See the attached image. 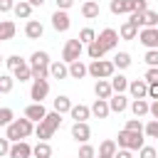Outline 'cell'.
<instances>
[{
    "instance_id": "obj_1",
    "label": "cell",
    "mask_w": 158,
    "mask_h": 158,
    "mask_svg": "<svg viewBox=\"0 0 158 158\" xmlns=\"http://www.w3.org/2000/svg\"><path fill=\"white\" fill-rule=\"evenodd\" d=\"M62 126V114L59 111H47V116L35 126V136L40 138V141H47V138H52L54 136V131Z\"/></svg>"
},
{
    "instance_id": "obj_2",
    "label": "cell",
    "mask_w": 158,
    "mask_h": 158,
    "mask_svg": "<svg viewBox=\"0 0 158 158\" xmlns=\"http://www.w3.org/2000/svg\"><path fill=\"white\" fill-rule=\"evenodd\" d=\"M32 123H35V121H30L27 116H25V118H15L10 126H5V128H7L5 136H7L12 143H15V141H25L27 136L35 133V126H32Z\"/></svg>"
},
{
    "instance_id": "obj_3",
    "label": "cell",
    "mask_w": 158,
    "mask_h": 158,
    "mask_svg": "<svg viewBox=\"0 0 158 158\" xmlns=\"http://www.w3.org/2000/svg\"><path fill=\"white\" fill-rule=\"evenodd\" d=\"M109 10L114 15H131V12L148 10V0H111Z\"/></svg>"
},
{
    "instance_id": "obj_4",
    "label": "cell",
    "mask_w": 158,
    "mask_h": 158,
    "mask_svg": "<svg viewBox=\"0 0 158 158\" xmlns=\"http://www.w3.org/2000/svg\"><path fill=\"white\" fill-rule=\"evenodd\" d=\"M118 141V148H128V151H141L146 143H143V133L141 131H128V128H123V131H118V136H116Z\"/></svg>"
},
{
    "instance_id": "obj_5",
    "label": "cell",
    "mask_w": 158,
    "mask_h": 158,
    "mask_svg": "<svg viewBox=\"0 0 158 158\" xmlns=\"http://www.w3.org/2000/svg\"><path fill=\"white\" fill-rule=\"evenodd\" d=\"M86 67L94 79H111L116 74V67L111 59H91V64H86Z\"/></svg>"
},
{
    "instance_id": "obj_6",
    "label": "cell",
    "mask_w": 158,
    "mask_h": 158,
    "mask_svg": "<svg viewBox=\"0 0 158 158\" xmlns=\"http://www.w3.org/2000/svg\"><path fill=\"white\" fill-rule=\"evenodd\" d=\"M81 52H84V42H81L79 37L67 40V44H64V49H62V59H64L67 64H72V62H77V59L81 57Z\"/></svg>"
},
{
    "instance_id": "obj_7",
    "label": "cell",
    "mask_w": 158,
    "mask_h": 158,
    "mask_svg": "<svg viewBox=\"0 0 158 158\" xmlns=\"http://www.w3.org/2000/svg\"><path fill=\"white\" fill-rule=\"evenodd\" d=\"M128 20L138 27H158V12L156 10H141V12H131Z\"/></svg>"
},
{
    "instance_id": "obj_8",
    "label": "cell",
    "mask_w": 158,
    "mask_h": 158,
    "mask_svg": "<svg viewBox=\"0 0 158 158\" xmlns=\"http://www.w3.org/2000/svg\"><path fill=\"white\" fill-rule=\"evenodd\" d=\"M96 42L101 44L104 52H111V49H116V44H118V32H116L114 27H106V30H101V32L96 35Z\"/></svg>"
},
{
    "instance_id": "obj_9",
    "label": "cell",
    "mask_w": 158,
    "mask_h": 158,
    "mask_svg": "<svg viewBox=\"0 0 158 158\" xmlns=\"http://www.w3.org/2000/svg\"><path fill=\"white\" fill-rule=\"evenodd\" d=\"M138 42L146 49H158V27H143L138 32Z\"/></svg>"
},
{
    "instance_id": "obj_10",
    "label": "cell",
    "mask_w": 158,
    "mask_h": 158,
    "mask_svg": "<svg viewBox=\"0 0 158 158\" xmlns=\"http://www.w3.org/2000/svg\"><path fill=\"white\" fill-rule=\"evenodd\" d=\"M47 94H49V81L47 79H32L30 99L32 101H42V99H47Z\"/></svg>"
},
{
    "instance_id": "obj_11",
    "label": "cell",
    "mask_w": 158,
    "mask_h": 158,
    "mask_svg": "<svg viewBox=\"0 0 158 158\" xmlns=\"http://www.w3.org/2000/svg\"><path fill=\"white\" fill-rule=\"evenodd\" d=\"M72 138H74L77 143H86V141L91 138L89 123H86V121H74V123H72Z\"/></svg>"
},
{
    "instance_id": "obj_12",
    "label": "cell",
    "mask_w": 158,
    "mask_h": 158,
    "mask_svg": "<svg viewBox=\"0 0 158 158\" xmlns=\"http://www.w3.org/2000/svg\"><path fill=\"white\" fill-rule=\"evenodd\" d=\"M52 27H54L57 32H67V30L72 27V17L67 15V10H54V15H52Z\"/></svg>"
},
{
    "instance_id": "obj_13",
    "label": "cell",
    "mask_w": 158,
    "mask_h": 158,
    "mask_svg": "<svg viewBox=\"0 0 158 158\" xmlns=\"http://www.w3.org/2000/svg\"><path fill=\"white\" fill-rule=\"evenodd\" d=\"M128 94H131V99H148V81L146 79L128 81Z\"/></svg>"
},
{
    "instance_id": "obj_14",
    "label": "cell",
    "mask_w": 158,
    "mask_h": 158,
    "mask_svg": "<svg viewBox=\"0 0 158 158\" xmlns=\"http://www.w3.org/2000/svg\"><path fill=\"white\" fill-rule=\"evenodd\" d=\"M25 116L30 118V121H35V123H40L44 116H47V109H44V104L42 101H32L27 109H25Z\"/></svg>"
},
{
    "instance_id": "obj_15",
    "label": "cell",
    "mask_w": 158,
    "mask_h": 158,
    "mask_svg": "<svg viewBox=\"0 0 158 158\" xmlns=\"http://www.w3.org/2000/svg\"><path fill=\"white\" fill-rule=\"evenodd\" d=\"M10 158H32V146L27 141H15L10 146Z\"/></svg>"
},
{
    "instance_id": "obj_16",
    "label": "cell",
    "mask_w": 158,
    "mask_h": 158,
    "mask_svg": "<svg viewBox=\"0 0 158 158\" xmlns=\"http://www.w3.org/2000/svg\"><path fill=\"white\" fill-rule=\"evenodd\" d=\"M109 109L114 111V114H123L126 109H128V96L126 94H111V99H109Z\"/></svg>"
},
{
    "instance_id": "obj_17",
    "label": "cell",
    "mask_w": 158,
    "mask_h": 158,
    "mask_svg": "<svg viewBox=\"0 0 158 158\" xmlns=\"http://www.w3.org/2000/svg\"><path fill=\"white\" fill-rule=\"evenodd\" d=\"M44 35V25L40 22V20H27V25H25V37L27 40H40Z\"/></svg>"
},
{
    "instance_id": "obj_18",
    "label": "cell",
    "mask_w": 158,
    "mask_h": 158,
    "mask_svg": "<svg viewBox=\"0 0 158 158\" xmlns=\"http://www.w3.org/2000/svg\"><path fill=\"white\" fill-rule=\"evenodd\" d=\"M49 77L52 79H67L69 77V64L62 59V62H52L49 64Z\"/></svg>"
},
{
    "instance_id": "obj_19",
    "label": "cell",
    "mask_w": 158,
    "mask_h": 158,
    "mask_svg": "<svg viewBox=\"0 0 158 158\" xmlns=\"http://www.w3.org/2000/svg\"><path fill=\"white\" fill-rule=\"evenodd\" d=\"M94 94H96V99H111V94H114L111 81H109V79H96V84H94Z\"/></svg>"
},
{
    "instance_id": "obj_20",
    "label": "cell",
    "mask_w": 158,
    "mask_h": 158,
    "mask_svg": "<svg viewBox=\"0 0 158 158\" xmlns=\"http://www.w3.org/2000/svg\"><path fill=\"white\" fill-rule=\"evenodd\" d=\"M81 15H84L86 20H96V17L101 15L99 2H96V0H86V2H81Z\"/></svg>"
},
{
    "instance_id": "obj_21",
    "label": "cell",
    "mask_w": 158,
    "mask_h": 158,
    "mask_svg": "<svg viewBox=\"0 0 158 158\" xmlns=\"http://www.w3.org/2000/svg\"><path fill=\"white\" fill-rule=\"evenodd\" d=\"M118 37H121V40H136V37H138V25H133L131 20H126V22L118 27Z\"/></svg>"
},
{
    "instance_id": "obj_22",
    "label": "cell",
    "mask_w": 158,
    "mask_h": 158,
    "mask_svg": "<svg viewBox=\"0 0 158 158\" xmlns=\"http://www.w3.org/2000/svg\"><path fill=\"white\" fill-rule=\"evenodd\" d=\"M86 74H89V67L81 59H77V62L69 64V79H84Z\"/></svg>"
},
{
    "instance_id": "obj_23",
    "label": "cell",
    "mask_w": 158,
    "mask_h": 158,
    "mask_svg": "<svg viewBox=\"0 0 158 158\" xmlns=\"http://www.w3.org/2000/svg\"><path fill=\"white\" fill-rule=\"evenodd\" d=\"M91 114H94L96 118H106V116L111 114V109H109V99H96V101L91 104Z\"/></svg>"
},
{
    "instance_id": "obj_24",
    "label": "cell",
    "mask_w": 158,
    "mask_h": 158,
    "mask_svg": "<svg viewBox=\"0 0 158 158\" xmlns=\"http://www.w3.org/2000/svg\"><path fill=\"white\" fill-rule=\"evenodd\" d=\"M131 111H133L136 118L151 114V104H148V99H133V101H131Z\"/></svg>"
},
{
    "instance_id": "obj_25",
    "label": "cell",
    "mask_w": 158,
    "mask_h": 158,
    "mask_svg": "<svg viewBox=\"0 0 158 158\" xmlns=\"http://www.w3.org/2000/svg\"><path fill=\"white\" fill-rule=\"evenodd\" d=\"M15 32H17V27H15V22H12V20H0V42L12 40V37H15Z\"/></svg>"
},
{
    "instance_id": "obj_26",
    "label": "cell",
    "mask_w": 158,
    "mask_h": 158,
    "mask_svg": "<svg viewBox=\"0 0 158 158\" xmlns=\"http://www.w3.org/2000/svg\"><path fill=\"white\" fill-rule=\"evenodd\" d=\"M12 12H15L17 20H30V15H32V5H30L27 0H20V2H15Z\"/></svg>"
},
{
    "instance_id": "obj_27",
    "label": "cell",
    "mask_w": 158,
    "mask_h": 158,
    "mask_svg": "<svg viewBox=\"0 0 158 158\" xmlns=\"http://www.w3.org/2000/svg\"><path fill=\"white\" fill-rule=\"evenodd\" d=\"M69 116H72L74 121H86V118L91 116V106H84V104H74V106H72V111H69Z\"/></svg>"
},
{
    "instance_id": "obj_28",
    "label": "cell",
    "mask_w": 158,
    "mask_h": 158,
    "mask_svg": "<svg viewBox=\"0 0 158 158\" xmlns=\"http://www.w3.org/2000/svg\"><path fill=\"white\" fill-rule=\"evenodd\" d=\"M52 106H54V111H59V114H69L74 104H72V99H69V96L59 94V96H57V99L52 101Z\"/></svg>"
},
{
    "instance_id": "obj_29",
    "label": "cell",
    "mask_w": 158,
    "mask_h": 158,
    "mask_svg": "<svg viewBox=\"0 0 158 158\" xmlns=\"http://www.w3.org/2000/svg\"><path fill=\"white\" fill-rule=\"evenodd\" d=\"M116 151H118V143H116V141H111V138H106V141H101V143H99V156L114 158V156H116Z\"/></svg>"
},
{
    "instance_id": "obj_30",
    "label": "cell",
    "mask_w": 158,
    "mask_h": 158,
    "mask_svg": "<svg viewBox=\"0 0 158 158\" xmlns=\"http://www.w3.org/2000/svg\"><path fill=\"white\" fill-rule=\"evenodd\" d=\"M52 62H49V54L47 52H42V49H37V52H32V57H30V67H49Z\"/></svg>"
},
{
    "instance_id": "obj_31",
    "label": "cell",
    "mask_w": 158,
    "mask_h": 158,
    "mask_svg": "<svg viewBox=\"0 0 158 158\" xmlns=\"http://www.w3.org/2000/svg\"><path fill=\"white\" fill-rule=\"evenodd\" d=\"M109 81H111V89H114L116 94H123V91H128V79H126L123 74H114Z\"/></svg>"
},
{
    "instance_id": "obj_32",
    "label": "cell",
    "mask_w": 158,
    "mask_h": 158,
    "mask_svg": "<svg viewBox=\"0 0 158 158\" xmlns=\"http://www.w3.org/2000/svg\"><path fill=\"white\" fill-rule=\"evenodd\" d=\"M32 156L35 158H52V146L47 141H37V146H32Z\"/></svg>"
},
{
    "instance_id": "obj_33",
    "label": "cell",
    "mask_w": 158,
    "mask_h": 158,
    "mask_svg": "<svg viewBox=\"0 0 158 158\" xmlns=\"http://www.w3.org/2000/svg\"><path fill=\"white\" fill-rule=\"evenodd\" d=\"M111 62H114L116 69H128V67H131V54H128V52H116Z\"/></svg>"
},
{
    "instance_id": "obj_34",
    "label": "cell",
    "mask_w": 158,
    "mask_h": 158,
    "mask_svg": "<svg viewBox=\"0 0 158 158\" xmlns=\"http://www.w3.org/2000/svg\"><path fill=\"white\" fill-rule=\"evenodd\" d=\"M12 77H15V79H20V81H30V79H32V67H30V62L20 64V67L12 72Z\"/></svg>"
},
{
    "instance_id": "obj_35",
    "label": "cell",
    "mask_w": 158,
    "mask_h": 158,
    "mask_svg": "<svg viewBox=\"0 0 158 158\" xmlns=\"http://www.w3.org/2000/svg\"><path fill=\"white\" fill-rule=\"evenodd\" d=\"M86 54H89L91 59H104V54H106V52H104V49H101V44L94 40L91 44H86Z\"/></svg>"
},
{
    "instance_id": "obj_36",
    "label": "cell",
    "mask_w": 158,
    "mask_h": 158,
    "mask_svg": "<svg viewBox=\"0 0 158 158\" xmlns=\"http://www.w3.org/2000/svg\"><path fill=\"white\" fill-rule=\"evenodd\" d=\"M15 86V77L10 74H0V94H10Z\"/></svg>"
},
{
    "instance_id": "obj_37",
    "label": "cell",
    "mask_w": 158,
    "mask_h": 158,
    "mask_svg": "<svg viewBox=\"0 0 158 158\" xmlns=\"http://www.w3.org/2000/svg\"><path fill=\"white\" fill-rule=\"evenodd\" d=\"M12 121H15L12 109H10V106H2V109H0V126H10Z\"/></svg>"
},
{
    "instance_id": "obj_38",
    "label": "cell",
    "mask_w": 158,
    "mask_h": 158,
    "mask_svg": "<svg viewBox=\"0 0 158 158\" xmlns=\"http://www.w3.org/2000/svg\"><path fill=\"white\" fill-rule=\"evenodd\" d=\"M143 133L148 138H158V118H151L146 126H143Z\"/></svg>"
},
{
    "instance_id": "obj_39",
    "label": "cell",
    "mask_w": 158,
    "mask_h": 158,
    "mask_svg": "<svg viewBox=\"0 0 158 158\" xmlns=\"http://www.w3.org/2000/svg\"><path fill=\"white\" fill-rule=\"evenodd\" d=\"M77 158H96V148L89 146V143H81L79 146V156Z\"/></svg>"
},
{
    "instance_id": "obj_40",
    "label": "cell",
    "mask_w": 158,
    "mask_h": 158,
    "mask_svg": "<svg viewBox=\"0 0 158 158\" xmlns=\"http://www.w3.org/2000/svg\"><path fill=\"white\" fill-rule=\"evenodd\" d=\"M79 40H81V42H84V44H91V42H94V40H96V32H94V30H91V27H84V30H81V32H79Z\"/></svg>"
},
{
    "instance_id": "obj_41",
    "label": "cell",
    "mask_w": 158,
    "mask_h": 158,
    "mask_svg": "<svg viewBox=\"0 0 158 158\" xmlns=\"http://www.w3.org/2000/svg\"><path fill=\"white\" fill-rule=\"evenodd\" d=\"M5 64H7V67H10V72H15V69H17V67H20V64H25V59H22V57H20V54H10V57H7V59H5Z\"/></svg>"
},
{
    "instance_id": "obj_42",
    "label": "cell",
    "mask_w": 158,
    "mask_h": 158,
    "mask_svg": "<svg viewBox=\"0 0 158 158\" xmlns=\"http://www.w3.org/2000/svg\"><path fill=\"white\" fill-rule=\"evenodd\" d=\"M143 59H146L148 67H158V49H146Z\"/></svg>"
},
{
    "instance_id": "obj_43",
    "label": "cell",
    "mask_w": 158,
    "mask_h": 158,
    "mask_svg": "<svg viewBox=\"0 0 158 158\" xmlns=\"http://www.w3.org/2000/svg\"><path fill=\"white\" fill-rule=\"evenodd\" d=\"M49 77V67H32V79H47Z\"/></svg>"
},
{
    "instance_id": "obj_44",
    "label": "cell",
    "mask_w": 158,
    "mask_h": 158,
    "mask_svg": "<svg viewBox=\"0 0 158 158\" xmlns=\"http://www.w3.org/2000/svg\"><path fill=\"white\" fill-rule=\"evenodd\" d=\"M138 158H158V151H156L153 146H143V148L138 151Z\"/></svg>"
},
{
    "instance_id": "obj_45",
    "label": "cell",
    "mask_w": 158,
    "mask_h": 158,
    "mask_svg": "<svg viewBox=\"0 0 158 158\" xmlns=\"http://www.w3.org/2000/svg\"><path fill=\"white\" fill-rule=\"evenodd\" d=\"M123 128H128V131H141V133H143V123H141L138 118H128Z\"/></svg>"
},
{
    "instance_id": "obj_46",
    "label": "cell",
    "mask_w": 158,
    "mask_h": 158,
    "mask_svg": "<svg viewBox=\"0 0 158 158\" xmlns=\"http://www.w3.org/2000/svg\"><path fill=\"white\" fill-rule=\"evenodd\" d=\"M148 84H153V81H158V67H148V72H146V77H143Z\"/></svg>"
},
{
    "instance_id": "obj_47",
    "label": "cell",
    "mask_w": 158,
    "mask_h": 158,
    "mask_svg": "<svg viewBox=\"0 0 158 158\" xmlns=\"http://www.w3.org/2000/svg\"><path fill=\"white\" fill-rule=\"evenodd\" d=\"M10 146H12V141L5 136V138H0V156H10Z\"/></svg>"
},
{
    "instance_id": "obj_48",
    "label": "cell",
    "mask_w": 158,
    "mask_h": 158,
    "mask_svg": "<svg viewBox=\"0 0 158 158\" xmlns=\"http://www.w3.org/2000/svg\"><path fill=\"white\" fill-rule=\"evenodd\" d=\"M15 7V0H0V12H10Z\"/></svg>"
},
{
    "instance_id": "obj_49",
    "label": "cell",
    "mask_w": 158,
    "mask_h": 158,
    "mask_svg": "<svg viewBox=\"0 0 158 158\" xmlns=\"http://www.w3.org/2000/svg\"><path fill=\"white\" fill-rule=\"evenodd\" d=\"M148 99H158V81L148 84Z\"/></svg>"
},
{
    "instance_id": "obj_50",
    "label": "cell",
    "mask_w": 158,
    "mask_h": 158,
    "mask_svg": "<svg viewBox=\"0 0 158 158\" xmlns=\"http://www.w3.org/2000/svg\"><path fill=\"white\" fill-rule=\"evenodd\" d=\"M114 158H133V151H128V148H118Z\"/></svg>"
},
{
    "instance_id": "obj_51",
    "label": "cell",
    "mask_w": 158,
    "mask_h": 158,
    "mask_svg": "<svg viewBox=\"0 0 158 158\" xmlns=\"http://www.w3.org/2000/svg\"><path fill=\"white\" fill-rule=\"evenodd\" d=\"M57 2V10H69L74 5V0H54Z\"/></svg>"
},
{
    "instance_id": "obj_52",
    "label": "cell",
    "mask_w": 158,
    "mask_h": 158,
    "mask_svg": "<svg viewBox=\"0 0 158 158\" xmlns=\"http://www.w3.org/2000/svg\"><path fill=\"white\" fill-rule=\"evenodd\" d=\"M151 116L158 118V99H153V104H151Z\"/></svg>"
},
{
    "instance_id": "obj_53",
    "label": "cell",
    "mask_w": 158,
    "mask_h": 158,
    "mask_svg": "<svg viewBox=\"0 0 158 158\" xmlns=\"http://www.w3.org/2000/svg\"><path fill=\"white\" fill-rule=\"evenodd\" d=\"M27 2H30V5H32V7H42V5H44V2H47V0H27Z\"/></svg>"
},
{
    "instance_id": "obj_54",
    "label": "cell",
    "mask_w": 158,
    "mask_h": 158,
    "mask_svg": "<svg viewBox=\"0 0 158 158\" xmlns=\"http://www.w3.org/2000/svg\"><path fill=\"white\" fill-rule=\"evenodd\" d=\"M99 158H106V156H99Z\"/></svg>"
},
{
    "instance_id": "obj_55",
    "label": "cell",
    "mask_w": 158,
    "mask_h": 158,
    "mask_svg": "<svg viewBox=\"0 0 158 158\" xmlns=\"http://www.w3.org/2000/svg\"><path fill=\"white\" fill-rule=\"evenodd\" d=\"M0 62H2V57H0Z\"/></svg>"
},
{
    "instance_id": "obj_56",
    "label": "cell",
    "mask_w": 158,
    "mask_h": 158,
    "mask_svg": "<svg viewBox=\"0 0 158 158\" xmlns=\"http://www.w3.org/2000/svg\"><path fill=\"white\" fill-rule=\"evenodd\" d=\"M81 2H86V0H81Z\"/></svg>"
}]
</instances>
